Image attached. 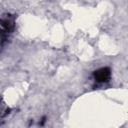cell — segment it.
Instances as JSON below:
<instances>
[{
  "mask_svg": "<svg viewBox=\"0 0 128 128\" xmlns=\"http://www.w3.org/2000/svg\"><path fill=\"white\" fill-rule=\"evenodd\" d=\"M96 77H97V79L99 81H104L109 77V72H108L107 69H101L100 71L97 72Z\"/></svg>",
  "mask_w": 128,
  "mask_h": 128,
  "instance_id": "6da1fadb",
  "label": "cell"
}]
</instances>
